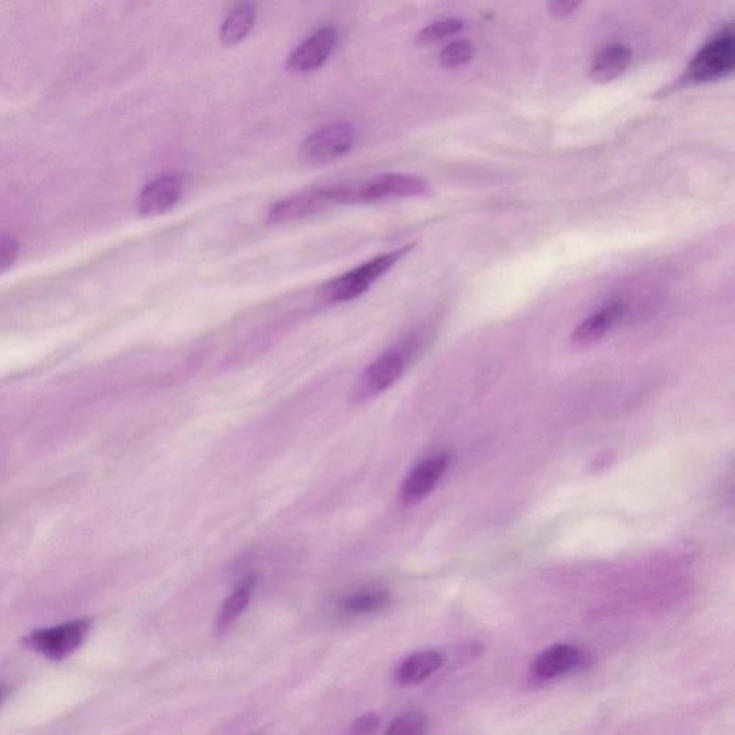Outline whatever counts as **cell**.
Instances as JSON below:
<instances>
[{
	"mask_svg": "<svg viewBox=\"0 0 735 735\" xmlns=\"http://www.w3.org/2000/svg\"><path fill=\"white\" fill-rule=\"evenodd\" d=\"M476 45L473 42L460 39L448 44L438 56V61L444 68H460L473 61L476 56Z\"/></svg>",
	"mask_w": 735,
	"mask_h": 735,
	"instance_id": "18",
	"label": "cell"
},
{
	"mask_svg": "<svg viewBox=\"0 0 735 735\" xmlns=\"http://www.w3.org/2000/svg\"><path fill=\"white\" fill-rule=\"evenodd\" d=\"M583 665H585V654L578 646L553 645L537 655L532 665V674L537 681H550L575 672Z\"/></svg>",
	"mask_w": 735,
	"mask_h": 735,
	"instance_id": "10",
	"label": "cell"
},
{
	"mask_svg": "<svg viewBox=\"0 0 735 735\" xmlns=\"http://www.w3.org/2000/svg\"><path fill=\"white\" fill-rule=\"evenodd\" d=\"M631 62L632 52L628 46L622 44L605 46L593 56L591 78L598 84H606L624 75Z\"/></svg>",
	"mask_w": 735,
	"mask_h": 735,
	"instance_id": "14",
	"label": "cell"
},
{
	"mask_svg": "<svg viewBox=\"0 0 735 735\" xmlns=\"http://www.w3.org/2000/svg\"><path fill=\"white\" fill-rule=\"evenodd\" d=\"M427 181L413 174H379L362 183H349L351 204L379 203L391 199H407L427 194Z\"/></svg>",
	"mask_w": 735,
	"mask_h": 735,
	"instance_id": "3",
	"label": "cell"
},
{
	"mask_svg": "<svg viewBox=\"0 0 735 735\" xmlns=\"http://www.w3.org/2000/svg\"><path fill=\"white\" fill-rule=\"evenodd\" d=\"M379 724H381V718L378 714H364L358 717L357 720L352 721L342 735H372L378 730Z\"/></svg>",
	"mask_w": 735,
	"mask_h": 735,
	"instance_id": "21",
	"label": "cell"
},
{
	"mask_svg": "<svg viewBox=\"0 0 735 735\" xmlns=\"http://www.w3.org/2000/svg\"><path fill=\"white\" fill-rule=\"evenodd\" d=\"M355 140H357V133L351 124L339 121V123L323 125L303 141L302 160L313 166L332 163L348 154L354 147Z\"/></svg>",
	"mask_w": 735,
	"mask_h": 735,
	"instance_id": "5",
	"label": "cell"
},
{
	"mask_svg": "<svg viewBox=\"0 0 735 735\" xmlns=\"http://www.w3.org/2000/svg\"><path fill=\"white\" fill-rule=\"evenodd\" d=\"M91 629L90 619H77L54 628L39 629L25 638V645L51 659H62L77 651Z\"/></svg>",
	"mask_w": 735,
	"mask_h": 735,
	"instance_id": "6",
	"label": "cell"
},
{
	"mask_svg": "<svg viewBox=\"0 0 735 735\" xmlns=\"http://www.w3.org/2000/svg\"><path fill=\"white\" fill-rule=\"evenodd\" d=\"M450 458L446 454L425 458L418 463L405 477L400 491V500L404 506H415L423 502L425 497L435 489L446 474Z\"/></svg>",
	"mask_w": 735,
	"mask_h": 735,
	"instance_id": "9",
	"label": "cell"
},
{
	"mask_svg": "<svg viewBox=\"0 0 735 735\" xmlns=\"http://www.w3.org/2000/svg\"><path fill=\"white\" fill-rule=\"evenodd\" d=\"M734 67V31L730 26H727L723 31L715 34L711 41L702 46L698 54L692 58L690 65L685 69L681 78L677 79V82L671 85L668 91L718 81V79L733 74Z\"/></svg>",
	"mask_w": 735,
	"mask_h": 735,
	"instance_id": "2",
	"label": "cell"
},
{
	"mask_svg": "<svg viewBox=\"0 0 735 735\" xmlns=\"http://www.w3.org/2000/svg\"><path fill=\"white\" fill-rule=\"evenodd\" d=\"M19 256V245L15 239H0V273L12 268Z\"/></svg>",
	"mask_w": 735,
	"mask_h": 735,
	"instance_id": "22",
	"label": "cell"
},
{
	"mask_svg": "<svg viewBox=\"0 0 735 735\" xmlns=\"http://www.w3.org/2000/svg\"><path fill=\"white\" fill-rule=\"evenodd\" d=\"M6 697V688L3 687L2 684H0V704H2V701L5 700Z\"/></svg>",
	"mask_w": 735,
	"mask_h": 735,
	"instance_id": "24",
	"label": "cell"
},
{
	"mask_svg": "<svg viewBox=\"0 0 735 735\" xmlns=\"http://www.w3.org/2000/svg\"><path fill=\"white\" fill-rule=\"evenodd\" d=\"M408 349L395 346L375 359L355 382L351 398L355 402H365L378 397L392 387L407 368Z\"/></svg>",
	"mask_w": 735,
	"mask_h": 735,
	"instance_id": "4",
	"label": "cell"
},
{
	"mask_svg": "<svg viewBox=\"0 0 735 735\" xmlns=\"http://www.w3.org/2000/svg\"><path fill=\"white\" fill-rule=\"evenodd\" d=\"M390 603V592L385 589H364L346 596L341 603V611L351 616L369 615L384 611Z\"/></svg>",
	"mask_w": 735,
	"mask_h": 735,
	"instance_id": "17",
	"label": "cell"
},
{
	"mask_svg": "<svg viewBox=\"0 0 735 735\" xmlns=\"http://www.w3.org/2000/svg\"><path fill=\"white\" fill-rule=\"evenodd\" d=\"M255 586V576H246V578L239 583V586L230 593L229 598L224 601L222 608H220L219 615H217V634H226V632L236 624L237 619H239L240 616L243 615V612L246 611Z\"/></svg>",
	"mask_w": 735,
	"mask_h": 735,
	"instance_id": "15",
	"label": "cell"
},
{
	"mask_svg": "<svg viewBox=\"0 0 735 735\" xmlns=\"http://www.w3.org/2000/svg\"><path fill=\"white\" fill-rule=\"evenodd\" d=\"M428 730V718L424 714L405 713L392 721L385 735H425Z\"/></svg>",
	"mask_w": 735,
	"mask_h": 735,
	"instance_id": "20",
	"label": "cell"
},
{
	"mask_svg": "<svg viewBox=\"0 0 735 735\" xmlns=\"http://www.w3.org/2000/svg\"><path fill=\"white\" fill-rule=\"evenodd\" d=\"M256 22V6L245 2L237 5L226 16L220 28V41L226 46H236L245 41Z\"/></svg>",
	"mask_w": 735,
	"mask_h": 735,
	"instance_id": "16",
	"label": "cell"
},
{
	"mask_svg": "<svg viewBox=\"0 0 735 735\" xmlns=\"http://www.w3.org/2000/svg\"><path fill=\"white\" fill-rule=\"evenodd\" d=\"M622 315H624V306L621 303H611L605 306L601 311L593 313L585 321L579 323L570 338L572 344L575 346L595 344L622 318Z\"/></svg>",
	"mask_w": 735,
	"mask_h": 735,
	"instance_id": "13",
	"label": "cell"
},
{
	"mask_svg": "<svg viewBox=\"0 0 735 735\" xmlns=\"http://www.w3.org/2000/svg\"><path fill=\"white\" fill-rule=\"evenodd\" d=\"M414 246H402L400 249L392 250V252L382 253L374 259L362 263L357 268L349 270L344 275L329 280L319 290V296L331 305L355 301L371 288L372 283L387 275L400 262L402 257L407 256L414 249Z\"/></svg>",
	"mask_w": 735,
	"mask_h": 735,
	"instance_id": "1",
	"label": "cell"
},
{
	"mask_svg": "<svg viewBox=\"0 0 735 735\" xmlns=\"http://www.w3.org/2000/svg\"><path fill=\"white\" fill-rule=\"evenodd\" d=\"M332 206H339L338 186L305 191L278 201L269 209V224H286L308 219Z\"/></svg>",
	"mask_w": 735,
	"mask_h": 735,
	"instance_id": "7",
	"label": "cell"
},
{
	"mask_svg": "<svg viewBox=\"0 0 735 735\" xmlns=\"http://www.w3.org/2000/svg\"><path fill=\"white\" fill-rule=\"evenodd\" d=\"M183 179L176 174H166L151 181L141 191L138 210L141 216L154 217L167 213L183 196Z\"/></svg>",
	"mask_w": 735,
	"mask_h": 735,
	"instance_id": "11",
	"label": "cell"
},
{
	"mask_svg": "<svg viewBox=\"0 0 735 735\" xmlns=\"http://www.w3.org/2000/svg\"><path fill=\"white\" fill-rule=\"evenodd\" d=\"M444 665V655L440 651L427 649L415 652L395 669L394 680L401 687H414L423 684Z\"/></svg>",
	"mask_w": 735,
	"mask_h": 735,
	"instance_id": "12",
	"label": "cell"
},
{
	"mask_svg": "<svg viewBox=\"0 0 735 735\" xmlns=\"http://www.w3.org/2000/svg\"><path fill=\"white\" fill-rule=\"evenodd\" d=\"M338 44V32L332 26H323L303 41L286 61V69L295 74H309L323 67Z\"/></svg>",
	"mask_w": 735,
	"mask_h": 735,
	"instance_id": "8",
	"label": "cell"
},
{
	"mask_svg": "<svg viewBox=\"0 0 735 735\" xmlns=\"http://www.w3.org/2000/svg\"><path fill=\"white\" fill-rule=\"evenodd\" d=\"M464 22L461 19L450 18L443 19L431 23V25L425 26L423 31L417 36V44L420 45H431L435 42L443 41V39L450 38V36L458 34L463 31Z\"/></svg>",
	"mask_w": 735,
	"mask_h": 735,
	"instance_id": "19",
	"label": "cell"
},
{
	"mask_svg": "<svg viewBox=\"0 0 735 735\" xmlns=\"http://www.w3.org/2000/svg\"><path fill=\"white\" fill-rule=\"evenodd\" d=\"M579 6V2H563V0H557V2H550L547 5V11H549L550 15L562 18V16H568L570 13L575 12Z\"/></svg>",
	"mask_w": 735,
	"mask_h": 735,
	"instance_id": "23",
	"label": "cell"
}]
</instances>
